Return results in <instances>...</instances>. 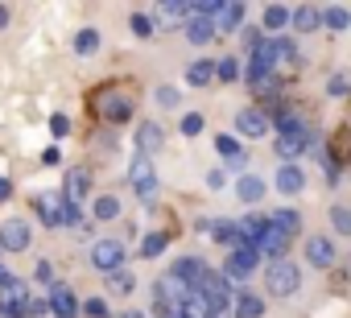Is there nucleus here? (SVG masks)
Segmentation results:
<instances>
[{"label":"nucleus","mask_w":351,"mask_h":318,"mask_svg":"<svg viewBox=\"0 0 351 318\" xmlns=\"http://www.w3.org/2000/svg\"><path fill=\"white\" fill-rule=\"evenodd\" d=\"M0 244H5L9 252H25L29 248V228L21 219H9L5 228H0Z\"/></svg>","instance_id":"obj_13"},{"label":"nucleus","mask_w":351,"mask_h":318,"mask_svg":"<svg viewBox=\"0 0 351 318\" xmlns=\"http://www.w3.org/2000/svg\"><path fill=\"white\" fill-rule=\"evenodd\" d=\"M38 211H42V219L50 223V228H62V223H71V203H66V195L58 199V195H50V199H38Z\"/></svg>","instance_id":"obj_10"},{"label":"nucleus","mask_w":351,"mask_h":318,"mask_svg":"<svg viewBox=\"0 0 351 318\" xmlns=\"http://www.w3.org/2000/svg\"><path fill=\"white\" fill-rule=\"evenodd\" d=\"M186 297H191V285H186L182 277L165 273V277H157V281H153V310H157L161 318H173V314H182Z\"/></svg>","instance_id":"obj_2"},{"label":"nucleus","mask_w":351,"mask_h":318,"mask_svg":"<svg viewBox=\"0 0 351 318\" xmlns=\"http://www.w3.org/2000/svg\"><path fill=\"white\" fill-rule=\"evenodd\" d=\"M9 195H13V186H9V178H0V203H9Z\"/></svg>","instance_id":"obj_47"},{"label":"nucleus","mask_w":351,"mask_h":318,"mask_svg":"<svg viewBox=\"0 0 351 318\" xmlns=\"http://www.w3.org/2000/svg\"><path fill=\"white\" fill-rule=\"evenodd\" d=\"M211 236H215L219 244H236V240H240V223H232V219H219V223L211 228Z\"/></svg>","instance_id":"obj_27"},{"label":"nucleus","mask_w":351,"mask_h":318,"mask_svg":"<svg viewBox=\"0 0 351 318\" xmlns=\"http://www.w3.org/2000/svg\"><path fill=\"white\" fill-rule=\"evenodd\" d=\"M285 21H289V9L285 5H269L265 9V29H281Z\"/></svg>","instance_id":"obj_31"},{"label":"nucleus","mask_w":351,"mask_h":318,"mask_svg":"<svg viewBox=\"0 0 351 318\" xmlns=\"http://www.w3.org/2000/svg\"><path fill=\"white\" fill-rule=\"evenodd\" d=\"M277 186H281V195H298V191L306 186V174H302L298 166H281V170H277Z\"/></svg>","instance_id":"obj_19"},{"label":"nucleus","mask_w":351,"mask_h":318,"mask_svg":"<svg viewBox=\"0 0 351 318\" xmlns=\"http://www.w3.org/2000/svg\"><path fill=\"white\" fill-rule=\"evenodd\" d=\"M273 223H277L285 236H298V228H302V215H298V211H277V215H273Z\"/></svg>","instance_id":"obj_29"},{"label":"nucleus","mask_w":351,"mask_h":318,"mask_svg":"<svg viewBox=\"0 0 351 318\" xmlns=\"http://www.w3.org/2000/svg\"><path fill=\"white\" fill-rule=\"evenodd\" d=\"M326 91H330V95H347V91H351V79H347V75H330Z\"/></svg>","instance_id":"obj_41"},{"label":"nucleus","mask_w":351,"mask_h":318,"mask_svg":"<svg viewBox=\"0 0 351 318\" xmlns=\"http://www.w3.org/2000/svg\"><path fill=\"white\" fill-rule=\"evenodd\" d=\"M211 318H228V314H211Z\"/></svg>","instance_id":"obj_50"},{"label":"nucleus","mask_w":351,"mask_h":318,"mask_svg":"<svg viewBox=\"0 0 351 318\" xmlns=\"http://www.w3.org/2000/svg\"><path fill=\"white\" fill-rule=\"evenodd\" d=\"M5 25H9V9H5V5H0V29H5Z\"/></svg>","instance_id":"obj_49"},{"label":"nucleus","mask_w":351,"mask_h":318,"mask_svg":"<svg viewBox=\"0 0 351 318\" xmlns=\"http://www.w3.org/2000/svg\"><path fill=\"white\" fill-rule=\"evenodd\" d=\"M215 34H219V21H207V17H191V25H186V38L195 46H207Z\"/></svg>","instance_id":"obj_17"},{"label":"nucleus","mask_w":351,"mask_h":318,"mask_svg":"<svg viewBox=\"0 0 351 318\" xmlns=\"http://www.w3.org/2000/svg\"><path fill=\"white\" fill-rule=\"evenodd\" d=\"M91 265H95L99 273H108V277H112V273H120V269H124V248H120L116 240H99V244L91 248Z\"/></svg>","instance_id":"obj_6"},{"label":"nucleus","mask_w":351,"mask_h":318,"mask_svg":"<svg viewBox=\"0 0 351 318\" xmlns=\"http://www.w3.org/2000/svg\"><path fill=\"white\" fill-rule=\"evenodd\" d=\"M9 285H13V277H9V269H5V265H0V289H9Z\"/></svg>","instance_id":"obj_48"},{"label":"nucleus","mask_w":351,"mask_h":318,"mask_svg":"<svg viewBox=\"0 0 351 318\" xmlns=\"http://www.w3.org/2000/svg\"><path fill=\"white\" fill-rule=\"evenodd\" d=\"M322 21H326V29H335V34H343V29L351 25V13H347L343 5H330V9L322 13Z\"/></svg>","instance_id":"obj_25"},{"label":"nucleus","mask_w":351,"mask_h":318,"mask_svg":"<svg viewBox=\"0 0 351 318\" xmlns=\"http://www.w3.org/2000/svg\"><path fill=\"white\" fill-rule=\"evenodd\" d=\"M116 215H120V203H116L112 195L95 199V219H116Z\"/></svg>","instance_id":"obj_34"},{"label":"nucleus","mask_w":351,"mask_h":318,"mask_svg":"<svg viewBox=\"0 0 351 318\" xmlns=\"http://www.w3.org/2000/svg\"><path fill=\"white\" fill-rule=\"evenodd\" d=\"M236 128H240V132H244V136H252V140H256V136H265V132H269V124H265V116H261V112H256V108H244V112H240V116H236Z\"/></svg>","instance_id":"obj_16"},{"label":"nucleus","mask_w":351,"mask_h":318,"mask_svg":"<svg viewBox=\"0 0 351 318\" xmlns=\"http://www.w3.org/2000/svg\"><path fill=\"white\" fill-rule=\"evenodd\" d=\"M173 318H186V314H173Z\"/></svg>","instance_id":"obj_52"},{"label":"nucleus","mask_w":351,"mask_h":318,"mask_svg":"<svg viewBox=\"0 0 351 318\" xmlns=\"http://www.w3.org/2000/svg\"><path fill=\"white\" fill-rule=\"evenodd\" d=\"M83 310H87V314H91V318H108V306H104V302H99V297H91V302H87V306H83Z\"/></svg>","instance_id":"obj_44"},{"label":"nucleus","mask_w":351,"mask_h":318,"mask_svg":"<svg viewBox=\"0 0 351 318\" xmlns=\"http://www.w3.org/2000/svg\"><path fill=\"white\" fill-rule=\"evenodd\" d=\"M240 25H244V5H240V0H228L223 17H219V29H240Z\"/></svg>","instance_id":"obj_24"},{"label":"nucleus","mask_w":351,"mask_h":318,"mask_svg":"<svg viewBox=\"0 0 351 318\" xmlns=\"http://www.w3.org/2000/svg\"><path fill=\"white\" fill-rule=\"evenodd\" d=\"M38 281H46V285L54 281V269H50V260H42V265H38Z\"/></svg>","instance_id":"obj_45"},{"label":"nucleus","mask_w":351,"mask_h":318,"mask_svg":"<svg viewBox=\"0 0 351 318\" xmlns=\"http://www.w3.org/2000/svg\"><path fill=\"white\" fill-rule=\"evenodd\" d=\"M265 285H269V293L289 297V293H298L302 273H298V265H293V260H273V265L265 269Z\"/></svg>","instance_id":"obj_4"},{"label":"nucleus","mask_w":351,"mask_h":318,"mask_svg":"<svg viewBox=\"0 0 351 318\" xmlns=\"http://www.w3.org/2000/svg\"><path fill=\"white\" fill-rule=\"evenodd\" d=\"M50 310H54L58 318H75V314H79V297H75V289L54 285V289H50Z\"/></svg>","instance_id":"obj_14"},{"label":"nucleus","mask_w":351,"mask_h":318,"mask_svg":"<svg viewBox=\"0 0 351 318\" xmlns=\"http://www.w3.org/2000/svg\"><path fill=\"white\" fill-rule=\"evenodd\" d=\"M157 13H161V17H165V21H178V17H182V13H191V5H178V0H169V5H161V9H157Z\"/></svg>","instance_id":"obj_37"},{"label":"nucleus","mask_w":351,"mask_h":318,"mask_svg":"<svg viewBox=\"0 0 351 318\" xmlns=\"http://www.w3.org/2000/svg\"><path fill=\"white\" fill-rule=\"evenodd\" d=\"M169 273H173V277H182V281H186L191 289H199V285L207 281V273H211V269H207L203 260H195V256H182V260H178V265H173Z\"/></svg>","instance_id":"obj_12"},{"label":"nucleus","mask_w":351,"mask_h":318,"mask_svg":"<svg viewBox=\"0 0 351 318\" xmlns=\"http://www.w3.org/2000/svg\"><path fill=\"white\" fill-rule=\"evenodd\" d=\"M161 248H165V236H161V232H153V236H145V240H141V256H145V260H149V256H157Z\"/></svg>","instance_id":"obj_35"},{"label":"nucleus","mask_w":351,"mask_h":318,"mask_svg":"<svg viewBox=\"0 0 351 318\" xmlns=\"http://www.w3.org/2000/svg\"><path fill=\"white\" fill-rule=\"evenodd\" d=\"M50 132H54V136H66V132H71V120H66V116H50Z\"/></svg>","instance_id":"obj_43"},{"label":"nucleus","mask_w":351,"mask_h":318,"mask_svg":"<svg viewBox=\"0 0 351 318\" xmlns=\"http://www.w3.org/2000/svg\"><path fill=\"white\" fill-rule=\"evenodd\" d=\"M157 103L161 108H173V103H178V91H173V87H157Z\"/></svg>","instance_id":"obj_42"},{"label":"nucleus","mask_w":351,"mask_h":318,"mask_svg":"<svg viewBox=\"0 0 351 318\" xmlns=\"http://www.w3.org/2000/svg\"><path fill=\"white\" fill-rule=\"evenodd\" d=\"M132 285H136V281H132V273H128V269H120V273H112V277H108V293H132Z\"/></svg>","instance_id":"obj_30"},{"label":"nucleus","mask_w":351,"mask_h":318,"mask_svg":"<svg viewBox=\"0 0 351 318\" xmlns=\"http://www.w3.org/2000/svg\"><path fill=\"white\" fill-rule=\"evenodd\" d=\"M42 162H46V166H58L62 157H58V149H46V153H42Z\"/></svg>","instance_id":"obj_46"},{"label":"nucleus","mask_w":351,"mask_h":318,"mask_svg":"<svg viewBox=\"0 0 351 318\" xmlns=\"http://www.w3.org/2000/svg\"><path fill=\"white\" fill-rule=\"evenodd\" d=\"M124 318H141V314H124Z\"/></svg>","instance_id":"obj_51"},{"label":"nucleus","mask_w":351,"mask_h":318,"mask_svg":"<svg viewBox=\"0 0 351 318\" xmlns=\"http://www.w3.org/2000/svg\"><path fill=\"white\" fill-rule=\"evenodd\" d=\"M87 108L104 124H124L136 112V99H132V87L128 83H104V87H95L87 95Z\"/></svg>","instance_id":"obj_1"},{"label":"nucleus","mask_w":351,"mask_h":318,"mask_svg":"<svg viewBox=\"0 0 351 318\" xmlns=\"http://www.w3.org/2000/svg\"><path fill=\"white\" fill-rule=\"evenodd\" d=\"M186 79H191L195 87H203V83H211V79H215V62H207V58H199V62H191V71H186Z\"/></svg>","instance_id":"obj_26"},{"label":"nucleus","mask_w":351,"mask_h":318,"mask_svg":"<svg viewBox=\"0 0 351 318\" xmlns=\"http://www.w3.org/2000/svg\"><path fill=\"white\" fill-rule=\"evenodd\" d=\"M261 314H265V302L244 289V293L236 297V318H261Z\"/></svg>","instance_id":"obj_21"},{"label":"nucleus","mask_w":351,"mask_h":318,"mask_svg":"<svg viewBox=\"0 0 351 318\" xmlns=\"http://www.w3.org/2000/svg\"><path fill=\"white\" fill-rule=\"evenodd\" d=\"M314 145V132L302 116H281V136H277V157L281 162H293L298 153H306Z\"/></svg>","instance_id":"obj_3"},{"label":"nucleus","mask_w":351,"mask_h":318,"mask_svg":"<svg viewBox=\"0 0 351 318\" xmlns=\"http://www.w3.org/2000/svg\"><path fill=\"white\" fill-rule=\"evenodd\" d=\"M215 149H219V153L228 157V166H232V162H240V157H244V153H240V145H236V136H215Z\"/></svg>","instance_id":"obj_32"},{"label":"nucleus","mask_w":351,"mask_h":318,"mask_svg":"<svg viewBox=\"0 0 351 318\" xmlns=\"http://www.w3.org/2000/svg\"><path fill=\"white\" fill-rule=\"evenodd\" d=\"M132 34H136V38H149V34H153V21H149L145 13H132Z\"/></svg>","instance_id":"obj_40"},{"label":"nucleus","mask_w":351,"mask_h":318,"mask_svg":"<svg viewBox=\"0 0 351 318\" xmlns=\"http://www.w3.org/2000/svg\"><path fill=\"white\" fill-rule=\"evenodd\" d=\"M75 50H79V54H95V50H99V34H95V29H79V34H75Z\"/></svg>","instance_id":"obj_28"},{"label":"nucleus","mask_w":351,"mask_h":318,"mask_svg":"<svg viewBox=\"0 0 351 318\" xmlns=\"http://www.w3.org/2000/svg\"><path fill=\"white\" fill-rule=\"evenodd\" d=\"M335 157H339V162H351V132H339V140H335Z\"/></svg>","instance_id":"obj_39"},{"label":"nucleus","mask_w":351,"mask_h":318,"mask_svg":"<svg viewBox=\"0 0 351 318\" xmlns=\"http://www.w3.org/2000/svg\"><path fill=\"white\" fill-rule=\"evenodd\" d=\"M128 178H132L136 195H141L145 203H153V195H157V174H153V162H149V157H136L132 170H128Z\"/></svg>","instance_id":"obj_8"},{"label":"nucleus","mask_w":351,"mask_h":318,"mask_svg":"<svg viewBox=\"0 0 351 318\" xmlns=\"http://www.w3.org/2000/svg\"><path fill=\"white\" fill-rule=\"evenodd\" d=\"M87 186H91V174L87 170H71L66 174V203H79L87 195Z\"/></svg>","instance_id":"obj_20"},{"label":"nucleus","mask_w":351,"mask_h":318,"mask_svg":"<svg viewBox=\"0 0 351 318\" xmlns=\"http://www.w3.org/2000/svg\"><path fill=\"white\" fill-rule=\"evenodd\" d=\"M330 223H335L343 236H351V207H330Z\"/></svg>","instance_id":"obj_36"},{"label":"nucleus","mask_w":351,"mask_h":318,"mask_svg":"<svg viewBox=\"0 0 351 318\" xmlns=\"http://www.w3.org/2000/svg\"><path fill=\"white\" fill-rule=\"evenodd\" d=\"M289 240H293V236H285V232H281V228L269 219V228H265V236H261V244H256V248H261L265 256H273V260H285V248H289Z\"/></svg>","instance_id":"obj_11"},{"label":"nucleus","mask_w":351,"mask_h":318,"mask_svg":"<svg viewBox=\"0 0 351 318\" xmlns=\"http://www.w3.org/2000/svg\"><path fill=\"white\" fill-rule=\"evenodd\" d=\"M199 293L207 297L211 314H223V310L232 306V285H228V277H223V273H207V281L199 285Z\"/></svg>","instance_id":"obj_5"},{"label":"nucleus","mask_w":351,"mask_h":318,"mask_svg":"<svg viewBox=\"0 0 351 318\" xmlns=\"http://www.w3.org/2000/svg\"><path fill=\"white\" fill-rule=\"evenodd\" d=\"M236 195H240L244 203H261V199H265V182H261L256 174H248V178H240V186H236Z\"/></svg>","instance_id":"obj_22"},{"label":"nucleus","mask_w":351,"mask_h":318,"mask_svg":"<svg viewBox=\"0 0 351 318\" xmlns=\"http://www.w3.org/2000/svg\"><path fill=\"white\" fill-rule=\"evenodd\" d=\"M306 260H314L318 269H330V265H335V244H330L326 236L306 240Z\"/></svg>","instance_id":"obj_15"},{"label":"nucleus","mask_w":351,"mask_h":318,"mask_svg":"<svg viewBox=\"0 0 351 318\" xmlns=\"http://www.w3.org/2000/svg\"><path fill=\"white\" fill-rule=\"evenodd\" d=\"M199 132H203V116H199V112L182 116V136H199Z\"/></svg>","instance_id":"obj_38"},{"label":"nucleus","mask_w":351,"mask_h":318,"mask_svg":"<svg viewBox=\"0 0 351 318\" xmlns=\"http://www.w3.org/2000/svg\"><path fill=\"white\" fill-rule=\"evenodd\" d=\"M318 21H322V13H318L314 5H302V9L293 13V29H302V34H310V29H318Z\"/></svg>","instance_id":"obj_23"},{"label":"nucleus","mask_w":351,"mask_h":318,"mask_svg":"<svg viewBox=\"0 0 351 318\" xmlns=\"http://www.w3.org/2000/svg\"><path fill=\"white\" fill-rule=\"evenodd\" d=\"M29 314V297H25V285L13 277V285L0 293V318H25Z\"/></svg>","instance_id":"obj_9"},{"label":"nucleus","mask_w":351,"mask_h":318,"mask_svg":"<svg viewBox=\"0 0 351 318\" xmlns=\"http://www.w3.org/2000/svg\"><path fill=\"white\" fill-rule=\"evenodd\" d=\"M256 256H261V248H252V244L236 248V252L228 256V265H223V277H228V281H248V273L256 269Z\"/></svg>","instance_id":"obj_7"},{"label":"nucleus","mask_w":351,"mask_h":318,"mask_svg":"<svg viewBox=\"0 0 351 318\" xmlns=\"http://www.w3.org/2000/svg\"><path fill=\"white\" fill-rule=\"evenodd\" d=\"M215 75H219L223 83H236V79H240V62H236V58H219V62H215Z\"/></svg>","instance_id":"obj_33"},{"label":"nucleus","mask_w":351,"mask_h":318,"mask_svg":"<svg viewBox=\"0 0 351 318\" xmlns=\"http://www.w3.org/2000/svg\"><path fill=\"white\" fill-rule=\"evenodd\" d=\"M161 140H165V136H161L157 124H141V128H136V149H141V157H145V153H157Z\"/></svg>","instance_id":"obj_18"}]
</instances>
